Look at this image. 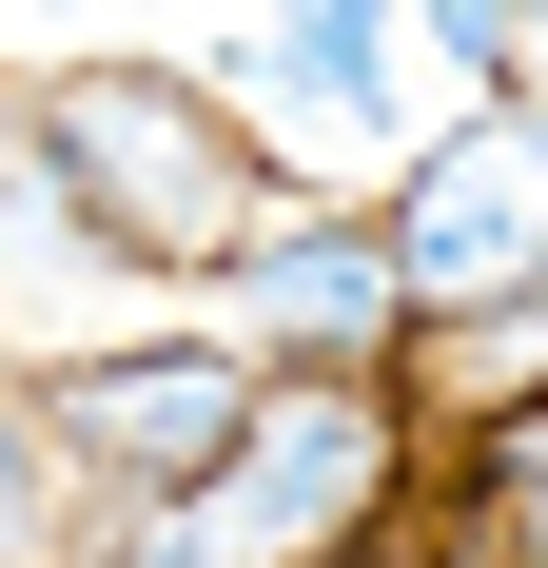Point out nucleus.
<instances>
[{"mask_svg":"<svg viewBox=\"0 0 548 568\" xmlns=\"http://www.w3.org/2000/svg\"><path fill=\"white\" fill-rule=\"evenodd\" d=\"M40 196L99 275H235L294 216L255 99L196 59H40Z\"/></svg>","mask_w":548,"mask_h":568,"instance_id":"1","label":"nucleus"},{"mask_svg":"<svg viewBox=\"0 0 548 568\" xmlns=\"http://www.w3.org/2000/svg\"><path fill=\"white\" fill-rule=\"evenodd\" d=\"M274 353L255 334H99L40 373V432L59 470H79V529H138V510H196L235 470V432H255Z\"/></svg>","mask_w":548,"mask_h":568,"instance_id":"2","label":"nucleus"},{"mask_svg":"<svg viewBox=\"0 0 548 568\" xmlns=\"http://www.w3.org/2000/svg\"><path fill=\"white\" fill-rule=\"evenodd\" d=\"M392 235H412L432 334H509L548 294V79H490L470 118H432V158L392 176Z\"/></svg>","mask_w":548,"mask_h":568,"instance_id":"3","label":"nucleus"},{"mask_svg":"<svg viewBox=\"0 0 548 568\" xmlns=\"http://www.w3.org/2000/svg\"><path fill=\"white\" fill-rule=\"evenodd\" d=\"M235 334L274 353V373H392V353L432 334V294H412V235H392V196H294V216L235 255Z\"/></svg>","mask_w":548,"mask_h":568,"instance_id":"4","label":"nucleus"},{"mask_svg":"<svg viewBox=\"0 0 548 568\" xmlns=\"http://www.w3.org/2000/svg\"><path fill=\"white\" fill-rule=\"evenodd\" d=\"M255 99L294 138H392L412 118V0H255Z\"/></svg>","mask_w":548,"mask_h":568,"instance_id":"5","label":"nucleus"},{"mask_svg":"<svg viewBox=\"0 0 548 568\" xmlns=\"http://www.w3.org/2000/svg\"><path fill=\"white\" fill-rule=\"evenodd\" d=\"M470 568H548V393H490L470 432Z\"/></svg>","mask_w":548,"mask_h":568,"instance_id":"6","label":"nucleus"},{"mask_svg":"<svg viewBox=\"0 0 548 568\" xmlns=\"http://www.w3.org/2000/svg\"><path fill=\"white\" fill-rule=\"evenodd\" d=\"M59 529H79V470L40 432V373H0V568H59Z\"/></svg>","mask_w":548,"mask_h":568,"instance_id":"7","label":"nucleus"},{"mask_svg":"<svg viewBox=\"0 0 548 568\" xmlns=\"http://www.w3.org/2000/svg\"><path fill=\"white\" fill-rule=\"evenodd\" d=\"M412 40H432L450 79L490 99V79H529V0H412Z\"/></svg>","mask_w":548,"mask_h":568,"instance_id":"8","label":"nucleus"},{"mask_svg":"<svg viewBox=\"0 0 548 568\" xmlns=\"http://www.w3.org/2000/svg\"><path fill=\"white\" fill-rule=\"evenodd\" d=\"M40 216H59V196H40V79H0V255H20Z\"/></svg>","mask_w":548,"mask_h":568,"instance_id":"9","label":"nucleus"},{"mask_svg":"<svg viewBox=\"0 0 548 568\" xmlns=\"http://www.w3.org/2000/svg\"><path fill=\"white\" fill-rule=\"evenodd\" d=\"M509 393H548V294H529V314H509Z\"/></svg>","mask_w":548,"mask_h":568,"instance_id":"10","label":"nucleus"},{"mask_svg":"<svg viewBox=\"0 0 548 568\" xmlns=\"http://www.w3.org/2000/svg\"><path fill=\"white\" fill-rule=\"evenodd\" d=\"M529 79H548V0H529Z\"/></svg>","mask_w":548,"mask_h":568,"instance_id":"11","label":"nucleus"},{"mask_svg":"<svg viewBox=\"0 0 548 568\" xmlns=\"http://www.w3.org/2000/svg\"><path fill=\"white\" fill-rule=\"evenodd\" d=\"M314 568H392V549H314Z\"/></svg>","mask_w":548,"mask_h":568,"instance_id":"12","label":"nucleus"}]
</instances>
